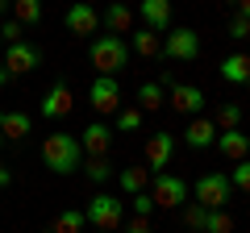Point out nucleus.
I'll return each mask as SVG.
<instances>
[{
  "label": "nucleus",
  "mask_w": 250,
  "mask_h": 233,
  "mask_svg": "<svg viewBox=\"0 0 250 233\" xmlns=\"http://www.w3.org/2000/svg\"><path fill=\"white\" fill-rule=\"evenodd\" d=\"M167 104L175 108V113H184V116H200V108H205V92H200L196 83H171V88H167Z\"/></svg>",
  "instance_id": "10"
},
{
  "label": "nucleus",
  "mask_w": 250,
  "mask_h": 233,
  "mask_svg": "<svg viewBox=\"0 0 250 233\" xmlns=\"http://www.w3.org/2000/svg\"><path fill=\"white\" fill-rule=\"evenodd\" d=\"M80 167H83V175H88L92 183H108V179H113V162H108V154H104V158H88V162H80Z\"/></svg>",
  "instance_id": "26"
},
{
  "label": "nucleus",
  "mask_w": 250,
  "mask_h": 233,
  "mask_svg": "<svg viewBox=\"0 0 250 233\" xmlns=\"http://www.w3.org/2000/svg\"><path fill=\"white\" fill-rule=\"evenodd\" d=\"M75 113V92L67 88V83H50V92L42 96V116L46 121H62V116H71Z\"/></svg>",
  "instance_id": "9"
},
{
  "label": "nucleus",
  "mask_w": 250,
  "mask_h": 233,
  "mask_svg": "<svg viewBox=\"0 0 250 233\" xmlns=\"http://www.w3.org/2000/svg\"><path fill=\"white\" fill-rule=\"evenodd\" d=\"M229 183H233L238 192H246V196H250V158H242L238 167L229 171Z\"/></svg>",
  "instance_id": "30"
},
{
  "label": "nucleus",
  "mask_w": 250,
  "mask_h": 233,
  "mask_svg": "<svg viewBox=\"0 0 250 233\" xmlns=\"http://www.w3.org/2000/svg\"><path fill=\"white\" fill-rule=\"evenodd\" d=\"M129 208H134V216H150V213H154L150 192H138V196H129Z\"/></svg>",
  "instance_id": "32"
},
{
  "label": "nucleus",
  "mask_w": 250,
  "mask_h": 233,
  "mask_svg": "<svg viewBox=\"0 0 250 233\" xmlns=\"http://www.w3.org/2000/svg\"><path fill=\"white\" fill-rule=\"evenodd\" d=\"M238 17H250V0H238Z\"/></svg>",
  "instance_id": "36"
},
{
  "label": "nucleus",
  "mask_w": 250,
  "mask_h": 233,
  "mask_svg": "<svg viewBox=\"0 0 250 233\" xmlns=\"http://www.w3.org/2000/svg\"><path fill=\"white\" fill-rule=\"evenodd\" d=\"M83 225H88V216H83V208H62V213L54 216L50 233H83Z\"/></svg>",
  "instance_id": "22"
},
{
  "label": "nucleus",
  "mask_w": 250,
  "mask_h": 233,
  "mask_svg": "<svg viewBox=\"0 0 250 233\" xmlns=\"http://www.w3.org/2000/svg\"><path fill=\"white\" fill-rule=\"evenodd\" d=\"M150 179H154V175L142 167V162H138V167H121V171H117V183H121L125 196H138V192H146V188H150Z\"/></svg>",
  "instance_id": "19"
},
{
  "label": "nucleus",
  "mask_w": 250,
  "mask_h": 233,
  "mask_svg": "<svg viewBox=\"0 0 250 233\" xmlns=\"http://www.w3.org/2000/svg\"><path fill=\"white\" fill-rule=\"evenodd\" d=\"M121 233H150V225H146V216H134L129 225H121Z\"/></svg>",
  "instance_id": "34"
},
{
  "label": "nucleus",
  "mask_w": 250,
  "mask_h": 233,
  "mask_svg": "<svg viewBox=\"0 0 250 233\" xmlns=\"http://www.w3.org/2000/svg\"><path fill=\"white\" fill-rule=\"evenodd\" d=\"M100 21H104V29H108L113 38H121V34H129V25H134V9H129L125 0H113Z\"/></svg>",
  "instance_id": "18"
},
{
  "label": "nucleus",
  "mask_w": 250,
  "mask_h": 233,
  "mask_svg": "<svg viewBox=\"0 0 250 233\" xmlns=\"http://www.w3.org/2000/svg\"><path fill=\"white\" fill-rule=\"evenodd\" d=\"M29 129H34L29 113H21V108H0V134H4V142H21Z\"/></svg>",
  "instance_id": "15"
},
{
  "label": "nucleus",
  "mask_w": 250,
  "mask_h": 233,
  "mask_svg": "<svg viewBox=\"0 0 250 233\" xmlns=\"http://www.w3.org/2000/svg\"><path fill=\"white\" fill-rule=\"evenodd\" d=\"M213 146H217V150H221V154H225L229 162H242V158L250 154V137L242 134V129H221Z\"/></svg>",
  "instance_id": "16"
},
{
  "label": "nucleus",
  "mask_w": 250,
  "mask_h": 233,
  "mask_svg": "<svg viewBox=\"0 0 250 233\" xmlns=\"http://www.w3.org/2000/svg\"><path fill=\"white\" fill-rule=\"evenodd\" d=\"M159 58H167V63H192V58H200V34L188 29V25H171L163 34V54Z\"/></svg>",
  "instance_id": "3"
},
{
  "label": "nucleus",
  "mask_w": 250,
  "mask_h": 233,
  "mask_svg": "<svg viewBox=\"0 0 250 233\" xmlns=\"http://www.w3.org/2000/svg\"><path fill=\"white\" fill-rule=\"evenodd\" d=\"M217 134H221V129L213 125V116H192L188 129H184V142L192 146V150H208V146L217 142Z\"/></svg>",
  "instance_id": "14"
},
{
  "label": "nucleus",
  "mask_w": 250,
  "mask_h": 233,
  "mask_svg": "<svg viewBox=\"0 0 250 233\" xmlns=\"http://www.w3.org/2000/svg\"><path fill=\"white\" fill-rule=\"evenodd\" d=\"M88 100H92V108H96L100 116H104V113H117V108H121V83H117V75H96Z\"/></svg>",
  "instance_id": "8"
},
{
  "label": "nucleus",
  "mask_w": 250,
  "mask_h": 233,
  "mask_svg": "<svg viewBox=\"0 0 250 233\" xmlns=\"http://www.w3.org/2000/svg\"><path fill=\"white\" fill-rule=\"evenodd\" d=\"M142 21L154 34H167V29L175 25V21H171V0H142Z\"/></svg>",
  "instance_id": "17"
},
{
  "label": "nucleus",
  "mask_w": 250,
  "mask_h": 233,
  "mask_svg": "<svg viewBox=\"0 0 250 233\" xmlns=\"http://www.w3.org/2000/svg\"><path fill=\"white\" fill-rule=\"evenodd\" d=\"M163 104V88L159 83H138V108L142 113H150V108Z\"/></svg>",
  "instance_id": "27"
},
{
  "label": "nucleus",
  "mask_w": 250,
  "mask_h": 233,
  "mask_svg": "<svg viewBox=\"0 0 250 233\" xmlns=\"http://www.w3.org/2000/svg\"><path fill=\"white\" fill-rule=\"evenodd\" d=\"M13 17L21 25H38L42 21V0H13Z\"/></svg>",
  "instance_id": "24"
},
{
  "label": "nucleus",
  "mask_w": 250,
  "mask_h": 233,
  "mask_svg": "<svg viewBox=\"0 0 250 233\" xmlns=\"http://www.w3.org/2000/svg\"><path fill=\"white\" fill-rule=\"evenodd\" d=\"M96 233H121V229H96Z\"/></svg>",
  "instance_id": "39"
},
{
  "label": "nucleus",
  "mask_w": 250,
  "mask_h": 233,
  "mask_svg": "<svg viewBox=\"0 0 250 233\" xmlns=\"http://www.w3.org/2000/svg\"><path fill=\"white\" fill-rule=\"evenodd\" d=\"M192 192H196V204L200 208H225L229 196H233V183H229V175H221V171H208V175L196 179Z\"/></svg>",
  "instance_id": "5"
},
{
  "label": "nucleus",
  "mask_w": 250,
  "mask_h": 233,
  "mask_svg": "<svg viewBox=\"0 0 250 233\" xmlns=\"http://www.w3.org/2000/svg\"><path fill=\"white\" fill-rule=\"evenodd\" d=\"M117 129H121V134L142 129V108H117Z\"/></svg>",
  "instance_id": "28"
},
{
  "label": "nucleus",
  "mask_w": 250,
  "mask_h": 233,
  "mask_svg": "<svg viewBox=\"0 0 250 233\" xmlns=\"http://www.w3.org/2000/svg\"><path fill=\"white\" fill-rule=\"evenodd\" d=\"M200 233H233V216L225 208H208L205 213V229Z\"/></svg>",
  "instance_id": "25"
},
{
  "label": "nucleus",
  "mask_w": 250,
  "mask_h": 233,
  "mask_svg": "<svg viewBox=\"0 0 250 233\" xmlns=\"http://www.w3.org/2000/svg\"><path fill=\"white\" fill-rule=\"evenodd\" d=\"M0 42H4V46H13V42H25V25H21L17 17H9L4 25H0Z\"/></svg>",
  "instance_id": "29"
},
{
  "label": "nucleus",
  "mask_w": 250,
  "mask_h": 233,
  "mask_svg": "<svg viewBox=\"0 0 250 233\" xmlns=\"http://www.w3.org/2000/svg\"><path fill=\"white\" fill-rule=\"evenodd\" d=\"M129 50L142 54V58H159V54H163V34H154V29H138V34L129 38Z\"/></svg>",
  "instance_id": "21"
},
{
  "label": "nucleus",
  "mask_w": 250,
  "mask_h": 233,
  "mask_svg": "<svg viewBox=\"0 0 250 233\" xmlns=\"http://www.w3.org/2000/svg\"><path fill=\"white\" fill-rule=\"evenodd\" d=\"M125 63H129V42H125V38L100 34L96 42H92V67H96L100 75H117V71H125Z\"/></svg>",
  "instance_id": "2"
},
{
  "label": "nucleus",
  "mask_w": 250,
  "mask_h": 233,
  "mask_svg": "<svg viewBox=\"0 0 250 233\" xmlns=\"http://www.w3.org/2000/svg\"><path fill=\"white\" fill-rule=\"evenodd\" d=\"M217 71L225 83H250V54H225Z\"/></svg>",
  "instance_id": "20"
},
{
  "label": "nucleus",
  "mask_w": 250,
  "mask_h": 233,
  "mask_svg": "<svg viewBox=\"0 0 250 233\" xmlns=\"http://www.w3.org/2000/svg\"><path fill=\"white\" fill-rule=\"evenodd\" d=\"M9 79H13V75L4 71V63H0V88H9Z\"/></svg>",
  "instance_id": "37"
},
{
  "label": "nucleus",
  "mask_w": 250,
  "mask_h": 233,
  "mask_svg": "<svg viewBox=\"0 0 250 233\" xmlns=\"http://www.w3.org/2000/svg\"><path fill=\"white\" fill-rule=\"evenodd\" d=\"M80 146H83V154H88V158H104L108 146H113V129H108L104 121H92V125L80 134Z\"/></svg>",
  "instance_id": "13"
},
{
  "label": "nucleus",
  "mask_w": 250,
  "mask_h": 233,
  "mask_svg": "<svg viewBox=\"0 0 250 233\" xmlns=\"http://www.w3.org/2000/svg\"><path fill=\"white\" fill-rule=\"evenodd\" d=\"M42 162L54 171V175H71V171L83 162L80 137H75V134H50L42 142Z\"/></svg>",
  "instance_id": "1"
},
{
  "label": "nucleus",
  "mask_w": 250,
  "mask_h": 233,
  "mask_svg": "<svg viewBox=\"0 0 250 233\" xmlns=\"http://www.w3.org/2000/svg\"><path fill=\"white\" fill-rule=\"evenodd\" d=\"M83 216H88L92 229H121L125 225V200L108 196V192H96L88 200V208H83Z\"/></svg>",
  "instance_id": "4"
},
{
  "label": "nucleus",
  "mask_w": 250,
  "mask_h": 233,
  "mask_svg": "<svg viewBox=\"0 0 250 233\" xmlns=\"http://www.w3.org/2000/svg\"><path fill=\"white\" fill-rule=\"evenodd\" d=\"M62 21H67V29H71L75 38H92V34H96V25H100V13L92 9L88 0H75Z\"/></svg>",
  "instance_id": "11"
},
{
  "label": "nucleus",
  "mask_w": 250,
  "mask_h": 233,
  "mask_svg": "<svg viewBox=\"0 0 250 233\" xmlns=\"http://www.w3.org/2000/svg\"><path fill=\"white\" fill-rule=\"evenodd\" d=\"M229 38H238V42H250V17H233V21H229Z\"/></svg>",
  "instance_id": "33"
},
{
  "label": "nucleus",
  "mask_w": 250,
  "mask_h": 233,
  "mask_svg": "<svg viewBox=\"0 0 250 233\" xmlns=\"http://www.w3.org/2000/svg\"><path fill=\"white\" fill-rule=\"evenodd\" d=\"M150 200L154 208H184L188 204V183L179 179V175H171V171H163V175H154L150 179Z\"/></svg>",
  "instance_id": "6"
},
{
  "label": "nucleus",
  "mask_w": 250,
  "mask_h": 233,
  "mask_svg": "<svg viewBox=\"0 0 250 233\" xmlns=\"http://www.w3.org/2000/svg\"><path fill=\"white\" fill-rule=\"evenodd\" d=\"M0 150H4V134H0Z\"/></svg>",
  "instance_id": "40"
},
{
  "label": "nucleus",
  "mask_w": 250,
  "mask_h": 233,
  "mask_svg": "<svg viewBox=\"0 0 250 233\" xmlns=\"http://www.w3.org/2000/svg\"><path fill=\"white\" fill-rule=\"evenodd\" d=\"M233 4H238V0H233Z\"/></svg>",
  "instance_id": "41"
},
{
  "label": "nucleus",
  "mask_w": 250,
  "mask_h": 233,
  "mask_svg": "<svg viewBox=\"0 0 250 233\" xmlns=\"http://www.w3.org/2000/svg\"><path fill=\"white\" fill-rule=\"evenodd\" d=\"M13 9V0H0V17H4V13H9Z\"/></svg>",
  "instance_id": "38"
},
{
  "label": "nucleus",
  "mask_w": 250,
  "mask_h": 233,
  "mask_svg": "<svg viewBox=\"0 0 250 233\" xmlns=\"http://www.w3.org/2000/svg\"><path fill=\"white\" fill-rule=\"evenodd\" d=\"M205 213H208V208H200L196 200H188V204H184V225H188V229H205Z\"/></svg>",
  "instance_id": "31"
},
{
  "label": "nucleus",
  "mask_w": 250,
  "mask_h": 233,
  "mask_svg": "<svg viewBox=\"0 0 250 233\" xmlns=\"http://www.w3.org/2000/svg\"><path fill=\"white\" fill-rule=\"evenodd\" d=\"M38 63H42V50L29 46V42H13L9 54H4V71L9 75H25V71H34Z\"/></svg>",
  "instance_id": "12"
},
{
  "label": "nucleus",
  "mask_w": 250,
  "mask_h": 233,
  "mask_svg": "<svg viewBox=\"0 0 250 233\" xmlns=\"http://www.w3.org/2000/svg\"><path fill=\"white\" fill-rule=\"evenodd\" d=\"M9 183H13V171H9V167H0V188H9Z\"/></svg>",
  "instance_id": "35"
},
{
  "label": "nucleus",
  "mask_w": 250,
  "mask_h": 233,
  "mask_svg": "<svg viewBox=\"0 0 250 233\" xmlns=\"http://www.w3.org/2000/svg\"><path fill=\"white\" fill-rule=\"evenodd\" d=\"M213 125H217V129H242V104H233V100L217 104V113H213Z\"/></svg>",
  "instance_id": "23"
},
{
  "label": "nucleus",
  "mask_w": 250,
  "mask_h": 233,
  "mask_svg": "<svg viewBox=\"0 0 250 233\" xmlns=\"http://www.w3.org/2000/svg\"><path fill=\"white\" fill-rule=\"evenodd\" d=\"M142 154H146V171L150 175H163L171 167V158H175V134H150Z\"/></svg>",
  "instance_id": "7"
}]
</instances>
